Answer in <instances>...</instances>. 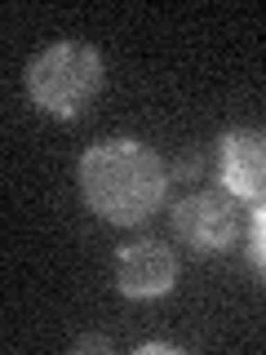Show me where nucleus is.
<instances>
[{"mask_svg":"<svg viewBox=\"0 0 266 355\" xmlns=\"http://www.w3.org/2000/svg\"><path fill=\"white\" fill-rule=\"evenodd\" d=\"M222 191L244 205L266 200V129H227L218 138Z\"/></svg>","mask_w":266,"mask_h":355,"instance_id":"20e7f679","label":"nucleus"},{"mask_svg":"<svg viewBox=\"0 0 266 355\" xmlns=\"http://www.w3.org/2000/svg\"><path fill=\"white\" fill-rule=\"evenodd\" d=\"M76 351H111V342L107 338H80V342H76Z\"/></svg>","mask_w":266,"mask_h":355,"instance_id":"6e6552de","label":"nucleus"},{"mask_svg":"<svg viewBox=\"0 0 266 355\" xmlns=\"http://www.w3.org/2000/svg\"><path fill=\"white\" fill-rule=\"evenodd\" d=\"M80 196L89 214L111 227H142L169 191V169L147 142L138 138H103L80 155Z\"/></svg>","mask_w":266,"mask_h":355,"instance_id":"f257e3e1","label":"nucleus"},{"mask_svg":"<svg viewBox=\"0 0 266 355\" xmlns=\"http://www.w3.org/2000/svg\"><path fill=\"white\" fill-rule=\"evenodd\" d=\"M103 53L85 40H58L27 62V98L53 120H76L103 94Z\"/></svg>","mask_w":266,"mask_h":355,"instance_id":"f03ea898","label":"nucleus"},{"mask_svg":"<svg viewBox=\"0 0 266 355\" xmlns=\"http://www.w3.org/2000/svg\"><path fill=\"white\" fill-rule=\"evenodd\" d=\"M138 351L142 355H155V351H160V355H173V351H182V347H177V342H142Z\"/></svg>","mask_w":266,"mask_h":355,"instance_id":"0eeeda50","label":"nucleus"},{"mask_svg":"<svg viewBox=\"0 0 266 355\" xmlns=\"http://www.w3.org/2000/svg\"><path fill=\"white\" fill-rule=\"evenodd\" d=\"M177 284V258L160 240H133L116 253V288L129 302H155L169 297Z\"/></svg>","mask_w":266,"mask_h":355,"instance_id":"39448f33","label":"nucleus"},{"mask_svg":"<svg viewBox=\"0 0 266 355\" xmlns=\"http://www.w3.org/2000/svg\"><path fill=\"white\" fill-rule=\"evenodd\" d=\"M249 266L266 280V200L249 214Z\"/></svg>","mask_w":266,"mask_h":355,"instance_id":"423d86ee","label":"nucleus"},{"mask_svg":"<svg viewBox=\"0 0 266 355\" xmlns=\"http://www.w3.org/2000/svg\"><path fill=\"white\" fill-rule=\"evenodd\" d=\"M173 231L186 249L213 258V253L231 249V240L240 231L236 205H231L227 191H191L173 205Z\"/></svg>","mask_w":266,"mask_h":355,"instance_id":"7ed1b4c3","label":"nucleus"}]
</instances>
